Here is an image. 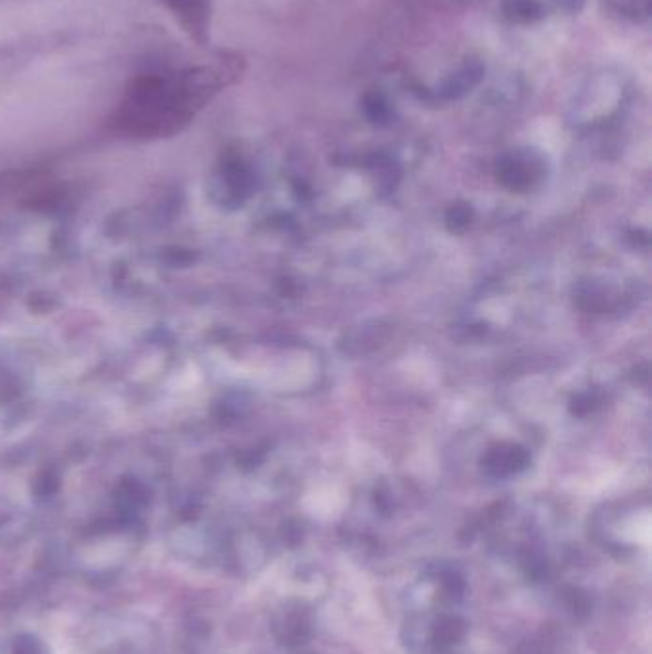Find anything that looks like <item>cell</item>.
<instances>
[{"instance_id": "6da1fadb", "label": "cell", "mask_w": 652, "mask_h": 654, "mask_svg": "<svg viewBox=\"0 0 652 654\" xmlns=\"http://www.w3.org/2000/svg\"><path fill=\"white\" fill-rule=\"evenodd\" d=\"M230 62L142 75L125 90L111 129L131 140H161L184 131L197 111L234 79Z\"/></svg>"}, {"instance_id": "7a4b0ae2", "label": "cell", "mask_w": 652, "mask_h": 654, "mask_svg": "<svg viewBox=\"0 0 652 654\" xmlns=\"http://www.w3.org/2000/svg\"><path fill=\"white\" fill-rule=\"evenodd\" d=\"M312 612L303 601H291L274 618V633L287 647H301L312 637Z\"/></svg>"}, {"instance_id": "3957f363", "label": "cell", "mask_w": 652, "mask_h": 654, "mask_svg": "<svg viewBox=\"0 0 652 654\" xmlns=\"http://www.w3.org/2000/svg\"><path fill=\"white\" fill-rule=\"evenodd\" d=\"M159 2L173 14L174 20L180 23V27L196 43H207L213 0H159Z\"/></svg>"}, {"instance_id": "277c9868", "label": "cell", "mask_w": 652, "mask_h": 654, "mask_svg": "<svg viewBox=\"0 0 652 654\" xmlns=\"http://www.w3.org/2000/svg\"><path fill=\"white\" fill-rule=\"evenodd\" d=\"M469 624L457 614H440L429 630V647L433 654H452L465 641Z\"/></svg>"}, {"instance_id": "5b68a950", "label": "cell", "mask_w": 652, "mask_h": 654, "mask_svg": "<svg viewBox=\"0 0 652 654\" xmlns=\"http://www.w3.org/2000/svg\"><path fill=\"white\" fill-rule=\"evenodd\" d=\"M438 576V582H440V591H442V597L450 603H457L465 597L467 593V582H465V576L461 572H457L454 568H446V570H440L436 572Z\"/></svg>"}, {"instance_id": "8992f818", "label": "cell", "mask_w": 652, "mask_h": 654, "mask_svg": "<svg viewBox=\"0 0 652 654\" xmlns=\"http://www.w3.org/2000/svg\"><path fill=\"white\" fill-rule=\"evenodd\" d=\"M563 601L568 611L572 612L574 618L584 620L591 614V597L587 595L584 589L580 588H565L563 589Z\"/></svg>"}, {"instance_id": "52a82bcc", "label": "cell", "mask_w": 652, "mask_h": 654, "mask_svg": "<svg viewBox=\"0 0 652 654\" xmlns=\"http://www.w3.org/2000/svg\"><path fill=\"white\" fill-rule=\"evenodd\" d=\"M308 654H314V653H308Z\"/></svg>"}]
</instances>
